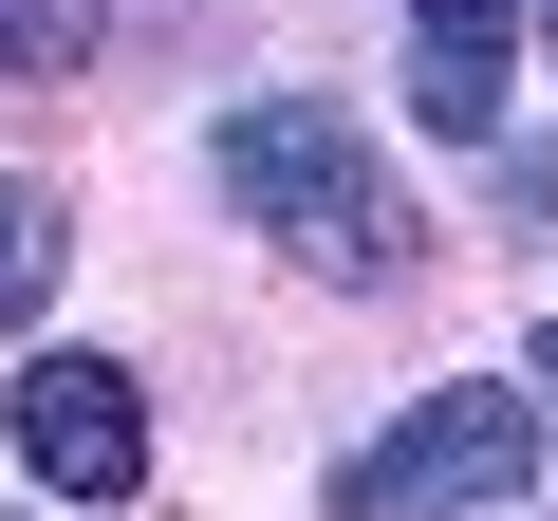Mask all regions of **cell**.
Returning <instances> with one entry per match:
<instances>
[{
  "instance_id": "1",
  "label": "cell",
  "mask_w": 558,
  "mask_h": 521,
  "mask_svg": "<svg viewBox=\"0 0 558 521\" xmlns=\"http://www.w3.org/2000/svg\"><path fill=\"white\" fill-rule=\"evenodd\" d=\"M205 168H223V205H242L260 242H299L317 280H391V260H410V186L373 168V131H354L336 94H242Z\"/></svg>"
},
{
  "instance_id": "2",
  "label": "cell",
  "mask_w": 558,
  "mask_h": 521,
  "mask_svg": "<svg viewBox=\"0 0 558 521\" xmlns=\"http://www.w3.org/2000/svg\"><path fill=\"white\" fill-rule=\"evenodd\" d=\"M521 465H539L521 391H428L410 428H373L336 465V521H484V502H521Z\"/></svg>"
},
{
  "instance_id": "3",
  "label": "cell",
  "mask_w": 558,
  "mask_h": 521,
  "mask_svg": "<svg viewBox=\"0 0 558 521\" xmlns=\"http://www.w3.org/2000/svg\"><path fill=\"white\" fill-rule=\"evenodd\" d=\"M20 465L75 484V502H131V484H149V410H131V373H112V354H38V373H20Z\"/></svg>"
},
{
  "instance_id": "4",
  "label": "cell",
  "mask_w": 558,
  "mask_h": 521,
  "mask_svg": "<svg viewBox=\"0 0 558 521\" xmlns=\"http://www.w3.org/2000/svg\"><path fill=\"white\" fill-rule=\"evenodd\" d=\"M410 112L502 131V0H410Z\"/></svg>"
},
{
  "instance_id": "5",
  "label": "cell",
  "mask_w": 558,
  "mask_h": 521,
  "mask_svg": "<svg viewBox=\"0 0 558 521\" xmlns=\"http://www.w3.org/2000/svg\"><path fill=\"white\" fill-rule=\"evenodd\" d=\"M38 299H57V205L0 168V317H38Z\"/></svg>"
},
{
  "instance_id": "6",
  "label": "cell",
  "mask_w": 558,
  "mask_h": 521,
  "mask_svg": "<svg viewBox=\"0 0 558 521\" xmlns=\"http://www.w3.org/2000/svg\"><path fill=\"white\" fill-rule=\"evenodd\" d=\"M94 57V0H0V75H75Z\"/></svg>"
},
{
  "instance_id": "7",
  "label": "cell",
  "mask_w": 558,
  "mask_h": 521,
  "mask_svg": "<svg viewBox=\"0 0 558 521\" xmlns=\"http://www.w3.org/2000/svg\"><path fill=\"white\" fill-rule=\"evenodd\" d=\"M521 391H539V410H558V317H539V336H521Z\"/></svg>"
},
{
  "instance_id": "8",
  "label": "cell",
  "mask_w": 558,
  "mask_h": 521,
  "mask_svg": "<svg viewBox=\"0 0 558 521\" xmlns=\"http://www.w3.org/2000/svg\"><path fill=\"white\" fill-rule=\"evenodd\" d=\"M539 38H558V0H539Z\"/></svg>"
}]
</instances>
